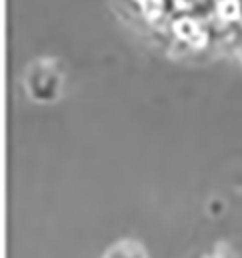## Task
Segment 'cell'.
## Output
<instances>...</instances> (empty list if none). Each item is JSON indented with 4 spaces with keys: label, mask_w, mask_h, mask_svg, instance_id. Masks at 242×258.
I'll list each match as a JSON object with an SVG mask.
<instances>
[{
    "label": "cell",
    "mask_w": 242,
    "mask_h": 258,
    "mask_svg": "<svg viewBox=\"0 0 242 258\" xmlns=\"http://www.w3.org/2000/svg\"><path fill=\"white\" fill-rule=\"evenodd\" d=\"M27 86L31 93H35L37 99L47 101V99L56 97V91L60 88V78L52 66L39 64L37 72H31L27 78Z\"/></svg>",
    "instance_id": "cell-1"
},
{
    "label": "cell",
    "mask_w": 242,
    "mask_h": 258,
    "mask_svg": "<svg viewBox=\"0 0 242 258\" xmlns=\"http://www.w3.org/2000/svg\"><path fill=\"white\" fill-rule=\"evenodd\" d=\"M105 258H145L141 248L136 243H122V245L111 248V252Z\"/></svg>",
    "instance_id": "cell-2"
}]
</instances>
